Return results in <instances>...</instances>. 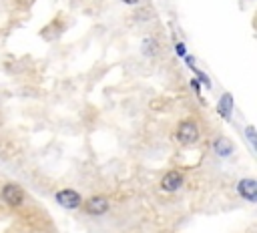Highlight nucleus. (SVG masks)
Segmentation results:
<instances>
[{
    "label": "nucleus",
    "instance_id": "1",
    "mask_svg": "<svg viewBox=\"0 0 257 233\" xmlns=\"http://www.w3.org/2000/svg\"><path fill=\"white\" fill-rule=\"evenodd\" d=\"M175 139L181 143V145H193L199 141V127L195 121H181L175 129Z\"/></svg>",
    "mask_w": 257,
    "mask_h": 233
},
{
    "label": "nucleus",
    "instance_id": "2",
    "mask_svg": "<svg viewBox=\"0 0 257 233\" xmlns=\"http://www.w3.org/2000/svg\"><path fill=\"white\" fill-rule=\"evenodd\" d=\"M54 199H56V203H58L60 207H64V209H76V207H80V203H82L80 193L74 191V189H60V191L54 195Z\"/></svg>",
    "mask_w": 257,
    "mask_h": 233
},
{
    "label": "nucleus",
    "instance_id": "3",
    "mask_svg": "<svg viewBox=\"0 0 257 233\" xmlns=\"http://www.w3.org/2000/svg\"><path fill=\"white\" fill-rule=\"evenodd\" d=\"M2 199H4L10 207H18V205H22V201H24V191H22V187L16 185V183H6V185L2 187Z\"/></svg>",
    "mask_w": 257,
    "mask_h": 233
},
{
    "label": "nucleus",
    "instance_id": "4",
    "mask_svg": "<svg viewBox=\"0 0 257 233\" xmlns=\"http://www.w3.org/2000/svg\"><path fill=\"white\" fill-rule=\"evenodd\" d=\"M108 207H110V203H108V199L104 195H92L84 203V211L88 215H104L108 211Z\"/></svg>",
    "mask_w": 257,
    "mask_h": 233
},
{
    "label": "nucleus",
    "instance_id": "5",
    "mask_svg": "<svg viewBox=\"0 0 257 233\" xmlns=\"http://www.w3.org/2000/svg\"><path fill=\"white\" fill-rule=\"evenodd\" d=\"M183 181H185V177H183L181 171H175V169H173V171H167V173L161 177V189L173 193V191L181 189Z\"/></svg>",
    "mask_w": 257,
    "mask_h": 233
},
{
    "label": "nucleus",
    "instance_id": "6",
    "mask_svg": "<svg viewBox=\"0 0 257 233\" xmlns=\"http://www.w3.org/2000/svg\"><path fill=\"white\" fill-rule=\"evenodd\" d=\"M237 193H239L245 201L255 203V201H257V183H255V179H251V177L241 179V181L237 183Z\"/></svg>",
    "mask_w": 257,
    "mask_h": 233
},
{
    "label": "nucleus",
    "instance_id": "7",
    "mask_svg": "<svg viewBox=\"0 0 257 233\" xmlns=\"http://www.w3.org/2000/svg\"><path fill=\"white\" fill-rule=\"evenodd\" d=\"M217 112H219V117L225 119V121L231 119V114H233V94H231V92H223V94H221V98H219V102H217Z\"/></svg>",
    "mask_w": 257,
    "mask_h": 233
},
{
    "label": "nucleus",
    "instance_id": "8",
    "mask_svg": "<svg viewBox=\"0 0 257 233\" xmlns=\"http://www.w3.org/2000/svg\"><path fill=\"white\" fill-rule=\"evenodd\" d=\"M233 143L229 141V139H225V137H217L215 141H213V151L219 155V157H229L231 153H233Z\"/></svg>",
    "mask_w": 257,
    "mask_h": 233
},
{
    "label": "nucleus",
    "instance_id": "9",
    "mask_svg": "<svg viewBox=\"0 0 257 233\" xmlns=\"http://www.w3.org/2000/svg\"><path fill=\"white\" fill-rule=\"evenodd\" d=\"M143 52H145L147 56H153V54L157 52V42H155L153 38H147V40L143 42Z\"/></svg>",
    "mask_w": 257,
    "mask_h": 233
},
{
    "label": "nucleus",
    "instance_id": "10",
    "mask_svg": "<svg viewBox=\"0 0 257 233\" xmlns=\"http://www.w3.org/2000/svg\"><path fill=\"white\" fill-rule=\"evenodd\" d=\"M245 137H247L249 145L255 149V147H257V139H255V127H253V125H247V127H245Z\"/></svg>",
    "mask_w": 257,
    "mask_h": 233
},
{
    "label": "nucleus",
    "instance_id": "11",
    "mask_svg": "<svg viewBox=\"0 0 257 233\" xmlns=\"http://www.w3.org/2000/svg\"><path fill=\"white\" fill-rule=\"evenodd\" d=\"M191 70H193V72H195V74L199 76V80H201V82H203L205 86H211V80H209V76H207L205 72H201V70H199L197 66H191Z\"/></svg>",
    "mask_w": 257,
    "mask_h": 233
},
{
    "label": "nucleus",
    "instance_id": "12",
    "mask_svg": "<svg viewBox=\"0 0 257 233\" xmlns=\"http://www.w3.org/2000/svg\"><path fill=\"white\" fill-rule=\"evenodd\" d=\"M175 52H177L179 56H185V54H187V48H185V44H183V42H177V44H175Z\"/></svg>",
    "mask_w": 257,
    "mask_h": 233
},
{
    "label": "nucleus",
    "instance_id": "13",
    "mask_svg": "<svg viewBox=\"0 0 257 233\" xmlns=\"http://www.w3.org/2000/svg\"><path fill=\"white\" fill-rule=\"evenodd\" d=\"M191 86H193V90H195V92H199V90H201V86H199V80H195V78L191 80Z\"/></svg>",
    "mask_w": 257,
    "mask_h": 233
},
{
    "label": "nucleus",
    "instance_id": "14",
    "mask_svg": "<svg viewBox=\"0 0 257 233\" xmlns=\"http://www.w3.org/2000/svg\"><path fill=\"white\" fill-rule=\"evenodd\" d=\"M120 2H122V4H128V6H133V4H137L139 0H120Z\"/></svg>",
    "mask_w": 257,
    "mask_h": 233
}]
</instances>
